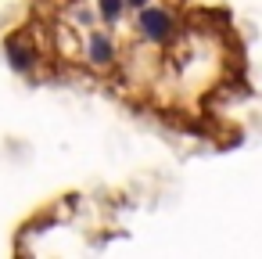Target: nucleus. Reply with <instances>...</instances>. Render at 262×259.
Masks as SVG:
<instances>
[{
	"label": "nucleus",
	"instance_id": "f257e3e1",
	"mask_svg": "<svg viewBox=\"0 0 262 259\" xmlns=\"http://www.w3.org/2000/svg\"><path fill=\"white\" fill-rule=\"evenodd\" d=\"M137 29H140V36L151 40V44H169V36H172V18H169V11L147 4V8H140V15H137Z\"/></svg>",
	"mask_w": 262,
	"mask_h": 259
},
{
	"label": "nucleus",
	"instance_id": "f03ea898",
	"mask_svg": "<svg viewBox=\"0 0 262 259\" xmlns=\"http://www.w3.org/2000/svg\"><path fill=\"white\" fill-rule=\"evenodd\" d=\"M90 62L101 65V69L115 62V44H112L104 33H90Z\"/></svg>",
	"mask_w": 262,
	"mask_h": 259
},
{
	"label": "nucleus",
	"instance_id": "7ed1b4c3",
	"mask_svg": "<svg viewBox=\"0 0 262 259\" xmlns=\"http://www.w3.org/2000/svg\"><path fill=\"white\" fill-rule=\"evenodd\" d=\"M8 58H11V69H15V72H29V69H33V51H29V47L22 51L15 40L8 44Z\"/></svg>",
	"mask_w": 262,
	"mask_h": 259
},
{
	"label": "nucleus",
	"instance_id": "20e7f679",
	"mask_svg": "<svg viewBox=\"0 0 262 259\" xmlns=\"http://www.w3.org/2000/svg\"><path fill=\"white\" fill-rule=\"evenodd\" d=\"M122 8H129L126 0H97V11H101V22L104 26H115L119 15H122Z\"/></svg>",
	"mask_w": 262,
	"mask_h": 259
},
{
	"label": "nucleus",
	"instance_id": "39448f33",
	"mask_svg": "<svg viewBox=\"0 0 262 259\" xmlns=\"http://www.w3.org/2000/svg\"><path fill=\"white\" fill-rule=\"evenodd\" d=\"M126 4H129V8H137V11H140V8H147V0H126Z\"/></svg>",
	"mask_w": 262,
	"mask_h": 259
}]
</instances>
